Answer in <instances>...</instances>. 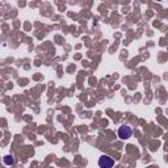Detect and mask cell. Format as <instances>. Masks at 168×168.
<instances>
[{
  "label": "cell",
  "instance_id": "1",
  "mask_svg": "<svg viewBox=\"0 0 168 168\" xmlns=\"http://www.w3.org/2000/svg\"><path fill=\"white\" fill-rule=\"evenodd\" d=\"M99 166L101 168H110L114 166V160H113V158H110L108 155H103L99 159Z\"/></svg>",
  "mask_w": 168,
  "mask_h": 168
},
{
  "label": "cell",
  "instance_id": "2",
  "mask_svg": "<svg viewBox=\"0 0 168 168\" xmlns=\"http://www.w3.org/2000/svg\"><path fill=\"white\" fill-rule=\"evenodd\" d=\"M131 134H133L131 127H130V126H127V125H122V126L118 129V137H120L121 139H127V138H130V137H131Z\"/></svg>",
  "mask_w": 168,
  "mask_h": 168
},
{
  "label": "cell",
  "instance_id": "3",
  "mask_svg": "<svg viewBox=\"0 0 168 168\" xmlns=\"http://www.w3.org/2000/svg\"><path fill=\"white\" fill-rule=\"evenodd\" d=\"M3 161L5 166H15V158L12 155H7L3 158Z\"/></svg>",
  "mask_w": 168,
  "mask_h": 168
}]
</instances>
